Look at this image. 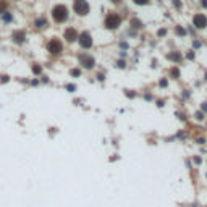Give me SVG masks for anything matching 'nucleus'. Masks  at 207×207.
Returning <instances> with one entry per match:
<instances>
[{"label": "nucleus", "mask_w": 207, "mask_h": 207, "mask_svg": "<svg viewBox=\"0 0 207 207\" xmlns=\"http://www.w3.org/2000/svg\"><path fill=\"white\" fill-rule=\"evenodd\" d=\"M73 10H74L76 15H79V16H86V15L89 13L91 7H89V3H87L86 0H74L73 2Z\"/></svg>", "instance_id": "7ed1b4c3"}, {"label": "nucleus", "mask_w": 207, "mask_h": 207, "mask_svg": "<svg viewBox=\"0 0 207 207\" xmlns=\"http://www.w3.org/2000/svg\"><path fill=\"white\" fill-rule=\"evenodd\" d=\"M193 25L197 28V29H206L207 28V16L204 13H196L193 16Z\"/></svg>", "instance_id": "0eeeda50"}, {"label": "nucleus", "mask_w": 207, "mask_h": 207, "mask_svg": "<svg viewBox=\"0 0 207 207\" xmlns=\"http://www.w3.org/2000/svg\"><path fill=\"white\" fill-rule=\"evenodd\" d=\"M47 52L52 55H60L63 52V44L62 41H58V39H50L49 42H47Z\"/></svg>", "instance_id": "39448f33"}, {"label": "nucleus", "mask_w": 207, "mask_h": 207, "mask_svg": "<svg viewBox=\"0 0 207 207\" xmlns=\"http://www.w3.org/2000/svg\"><path fill=\"white\" fill-rule=\"evenodd\" d=\"M2 19H3L5 23H10V21H13V16H11V13H10V11H3Z\"/></svg>", "instance_id": "2eb2a0df"}, {"label": "nucleus", "mask_w": 207, "mask_h": 207, "mask_svg": "<svg viewBox=\"0 0 207 207\" xmlns=\"http://www.w3.org/2000/svg\"><path fill=\"white\" fill-rule=\"evenodd\" d=\"M180 76H181V71H180V66L178 65H175V66H172V68L168 70V78L180 79Z\"/></svg>", "instance_id": "9d476101"}, {"label": "nucleus", "mask_w": 207, "mask_h": 207, "mask_svg": "<svg viewBox=\"0 0 207 207\" xmlns=\"http://www.w3.org/2000/svg\"><path fill=\"white\" fill-rule=\"evenodd\" d=\"M193 164L194 165H201L202 164V159L199 157V155H194V157H193Z\"/></svg>", "instance_id": "4be33fe9"}, {"label": "nucleus", "mask_w": 207, "mask_h": 207, "mask_svg": "<svg viewBox=\"0 0 207 207\" xmlns=\"http://www.w3.org/2000/svg\"><path fill=\"white\" fill-rule=\"evenodd\" d=\"M115 66H117V68H120V70H125L126 68V62L123 60V58H121V60H117V62H115Z\"/></svg>", "instance_id": "f3484780"}, {"label": "nucleus", "mask_w": 207, "mask_h": 207, "mask_svg": "<svg viewBox=\"0 0 207 207\" xmlns=\"http://www.w3.org/2000/svg\"><path fill=\"white\" fill-rule=\"evenodd\" d=\"M70 74H71L73 78H79V76L83 74V71H81V68H71V70H70Z\"/></svg>", "instance_id": "4468645a"}, {"label": "nucleus", "mask_w": 207, "mask_h": 207, "mask_svg": "<svg viewBox=\"0 0 207 207\" xmlns=\"http://www.w3.org/2000/svg\"><path fill=\"white\" fill-rule=\"evenodd\" d=\"M196 142H197V144H199V146H204V144H206V142H207V141H206V139H204V138H197V139H196Z\"/></svg>", "instance_id": "cd10ccee"}, {"label": "nucleus", "mask_w": 207, "mask_h": 207, "mask_svg": "<svg viewBox=\"0 0 207 207\" xmlns=\"http://www.w3.org/2000/svg\"><path fill=\"white\" fill-rule=\"evenodd\" d=\"M33 73H34V74H37V76H39V74L42 73V68H41V66H39V65H33Z\"/></svg>", "instance_id": "412c9836"}, {"label": "nucleus", "mask_w": 207, "mask_h": 207, "mask_svg": "<svg viewBox=\"0 0 207 207\" xmlns=\"http://www.w3.org/2000/svg\"><path fill=\"white\" fill-rule=\"evenodd\" d=\"M204 118H206V113L202 112V110H197V112L194 113V120H196V121H202Z\"/></svg>", "instance_id": "ddd939ff"}, {"label": "nucleus", "mask_w": 207, "mask_h": 207, "mask_svg": "<svg viewBox=\"0 0 207 207\" xmlns=\"http://www.w3.org/2000/svg\"><path fill=\"white\" fill-rule=\"evenodd\" d=\"M201 110L204 113H207V102H202V105H201Z\"/></svg>", "instance_id": "7c9ffc66"}, {"label": "nucleus", "mask_w": 207, "mask_h": 207, "mask_svg": "<svg viewBox=\"0 0 207 207\" xmlns=\"http://www.w3.org/2000/svg\"><path fill=\"white\" fill-rule=\"evenodd\" d=\"M204 79H206V81H207V71H206V74H204Z\"/></svg>", "instance_id": "4c0bfd02"}, {"label": "nucleus", "mask_w": 207, "mask_h": 207, "mask_svg": "<svg viewBox=\"0 0 207 207\" xmlns=\"http://www.w3.org/2000/svg\"><path fill=\"white\" fill-rule=\"evenodd\" d=\"M42 83H49V78H47V76H42Z\"/></svg>", "instance_id": "c9c22d12"}, {"label": "nucleus", "mask_w": 207, "mask_h": 207, "mask_svg": "<svg viewBox=\"0 0 207 207\" xmlns=\"http://www.w3.org/2000/svg\"><path fill=\"white\" fill-rule=\"evenodd\" d=\"M128 47H130V45H128L126 42H121V44H120V49H121V50H126Z\"/></svg>", "instance_id": "2f4dec72"}, {"label": "nucleus", "mask_w": 207, "mask_h": 207, "mask_svg": "<svg viewBox=\"0 0 207 207\" xmlns=\"http://www.w3.org/2000/svg\"><path fill=\"white\" fill-rule=\"evenodd\" d=\"M97 81H105V73H97Z\"/></svg>", "instance_id": "bb28decb"}, {"label": "nucleus", "mask_w": 207, "mask_h": 207, "mask_svg": "<svg viewBox=\"0 0 207 207\" xmlns=\"http://www.w3.org/2000/svg\"><path fill=\"white\" fill-rule=\"evenodd\" d=\"M125 95H126V97H130V99H134V97H136V92H133V91H125Z\"/></svg>", "instance_id": "a878e982"}, {"label": "nucleus", "mask_w": 207, "mask_h": 207, "mask_svg": "<svg viewBox=\"0 0 207 207\" xmlns=\"http://www.w3.org/2000/svg\"><path fill=\"white\" fill-rule=\"evenodd\" d=\"M136 5H149V0H133Z\"/></svg>", "instance_id": "393cba45"}, {"label": "nucleus", "mask_w": 207, "mask_h": 207, "mask_svg": "<svg viewBox=\"0 0 207 207\" xmlns=\"http://www.w3.org/2000/svg\"><path fill=\"white\" fill-rule=\"evenodd\" d=\"M104 25H105L107 29H110V31H113V29H118L121 25V16L118 13H109L105 16V21H104Z\"/></svg>", "instance_id": "f03ea898"}, {"label": "nucleus", "mask_w": 207, "mask_h": 207, "mask_svg": "<svg viewBox=\"0 0 207 207\" xmlns=\"http://www.w3.org/2000/svg\"><path fill=\"white\" fill-rule=\"evenodd\" d=\"M165 57H167V60H168V62H173L175 65H178V63H181L183 60H185V57H183V54H181V52H178V50L168 52V54H167Z\"/></svg>", "instance_id": "1a4fd4ad"}, {"label": "nucleus", "mask_w": 207, "mask_h": 207, "mask_svg": "<svg viewBox=\"0 0 207 207\" xmlns=\"http://www.w3.org/2000/svg\"><path fill=\"white\" fill-rule=\"evenodd\" d=\"M202 45V44H201V41H194L193 42V47H194V49H199V47H201Z\"/></svg>", "instance_id": "c85d7f7f"}, {"label": "nucleus", "mask_w": 207, "mask_h": 207, "mask_svg": "<svg viewBox=\"0 0 207 207\" xmlns=\"http://www.w3.org/2000/svg\"><path fill=\"white\" fill-rule=\"evenodd\" d=\"M155 104H157V107H159V109H164L165 101H164V99H157V101H155Z\"/></svg>", "instance_id": "b1692460"}, {"label": "nucleus", "mask_w": 207, "mask_h": 207, "mask_svg": "<svg viewBox=\"0 0 207 207\" xmlns=\"http://www.w3.org/2000/svg\"><path fill=\"white\" fill-rule=\"evenodd\" d=\"M159 86L160 87H168V78H162L160 81H159Z\"/></svg>", "instance_id": "aec40b11"}, {"label": "nucleus", "mask_w": 207, "mask_h": 207, "mask_svg": "<svg viewBox=\"0 0 207 207\" xmlns=\"http://www.w3.org/2000/svg\"><path fill=\"white\" fill-rule=\"evenodd\" d=\"M175 33H176V36H186V29L183 26H176L175 28Z\"/></svg>", "instance_id": "a211bd4d"}, {"label": "nucleus", "mask_w": 207, "mask_h": 207, "mask_svg": "<svg viewBox=\"0 0 207 207\" xmlns=\"http://www.w3.org/2000/svg\"><path fill=\"white\" fill-rule=\"evenodd\" d=\"M201 5L204 7V8H207V0H201Z\"/></svg>", "instance_id": "72a5a7b5"}, {"label": "nucleus", "mask_w": 207, "mask_h": 207, "mask_svg": "<svg viewBox=\"0 0 207 207\" xmlns=\"http://www.w3.org/2000/svg\"><path fill=\"white\" fill-rule=\"evenodd\" d=\"M52 18L55 23H65L68 19V8L65 5H55L52 8Z\"/></svg>", "instance_id": "f257e3e1"}, {"label": "nucleus", "mask_w": 207, "mask_h": 207, "mask_svg": "<svg viewBox=\"0 0 207 207\" xmlns=\"http://www.w3.org/2000/svg\"><path fill=\"white\" fill-rule=\"evenodd\" d=\"M144 99H146V101H152V94H144Z\"/></svg>", "instance_id": "473e14b6"}, {"label": "nucleus", "mask_w": 207, "mask_h": 207, "mask_svg": "<svg viewBox=\"0 0 207 207\" xmlns=\"http://www.w3.org/2000/svg\"><path fill=\"white\" fill-rule=\"evenodd\" d=\"M65 89L68 91V92H74V91H76V84H66Z\"/></svg>", "instance_id": "5701e85b"}, {"label": "nucleus", "mask_w": 207, "mask_h": 207, "mask_svg": "<svg viewBox=\"0 0 207 207\" xmlns=\"http://www.w3.org/2000/svg\"><path fill=\"white\" fill-rule=\"evenodd\" d=\"M34 26L37 28V29H44V28H47V19L45 18H37L34 21Z\"/></svg>", "instance_id": "f8f14e48"}, {"label": "nucleus", "mask_w": 207, "mask_h": 207, "mask_svg": "<svg viewBox=\"0 0 207 207\" xmlns=\"http://www.w3.org/2000/svg\"><path fill=\"white\" fill-rule=\"evenodd\" d=\"M78 44H79V47H81V49H84V50L91 49V47H92V44H94L92 36L87 33V31L81 33V34H79V37H78Z\"/></svg>", "instance_id": "423d86ee"}, {"label": "nucleus", "mask_w": 207, "mask_h": 207, "mask_svg": "<svg viewBox=\"0 0 207 207\" xmlns=\"http://www.w3.org/2000/svg\"><path fill=\"white\" fill-rule=\"evenodd\" d=\"M63 37H65V41L70 42V44H71V42H76L78 37H79L78 29H74V28H66L65 33H63Z\"/></svg>", "instance_id": "6e6552de"}, {"label": "nucleus", "mask_w": 207, "mask_h": 207, "mask_svg": "<svg viewBox=\"0 0 207 207\" xmlns=\"http://www.w3.org/2000/svg\"><path fill=\"white\" fill-rule=\"evenodd\" d=\"M13 39H15V42H16V44H23V42L26 41L25 31H16V33L13 34Z\"/></svg>", "instance_id": "9b49d317"}, {"label": "nucleus", "mask_w": 207, "mask_h": 207, "mask_svg": "<svg viewBox=\"0 0 207 207\" xmlns=\"http://www.w3.org/2000/svg\"><path fill=\"white\" fill-rule=\"evenodd\" d=\"M165 34H167V29H160V31H159V33H157V36H159V37H164Z\"/></svg>", "instance_id": "c756f323"}, {"label": "nucleus", "mask_w": 207, "mask_h": 207, "mask_svg": "<svg viewBox=\"0 0 207 207\" xmlns=\"http://www.w3.org/2000/svg\"><path fill=\"white\" fill-rule=\"evenodd\" d=\"M131 26H133L134 29H141V28H142V23L139 21L138 18H133V19H131Z\"/></svg>", "instance_id": "dca6fc26"}, {"label": "nucleus", "mask_w": 207, "mask_h": 207, "mask_svg": "<svg viewBox=\"0 0 207 207\" xmlns=\"http://www.w3.org/2000/svg\"><path fill=\"white\" fill-rule=\"evenodd\" d=\"M186 58H188L189 62H193V60H196V54H194L193 50H188L186 52Z\"/></svg>", "instance_id": "6ab92c4d"}, {"label": "nucleus", "mask_w": 207, "mask_h": 207, "mask_svg": "<svg viewBox=\"0 0 207 207\" xmlns=\"http://www.w3.org/2000/svg\"><path fill=\"white\" fill-rule=\"evenodd\" d=\"M120 57H121V58H125V57H126V52H125V50H121V52H120Z\"/></svg>", "instance_id": "f704fd0d"}, {"label": "nucleus", "mask_w": 207, "mask_h": 207, "mask_svg": "<svg viewBox=\"0 0 207 207\" xmlns=\"http://www.w3.org/2000/svg\"><path fill=\"white\" fill-rule=\"evenodd\" d=\"M110 2H112V3H120L121 0H110Z\"/></svg>", "instance_id": "e433bc0d"}, {"label": "nucleus", "mask_w": 207, "mask_h": 207, "mask_svg": "<svg viewBox=\"0 0 207 207\" xmlns=\"http://www.w3.org/2000/svg\"><path fill=\"white\" fill-rule=\"evenodd\" d=\"M78 62H79V65H81L84 70H92L95 66L94 57H91L89 54H79L78 55Z\"/></svg>", "instance_id": "20e7f679"}]
</instances>
